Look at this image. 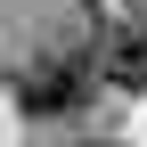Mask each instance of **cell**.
I'll return each instance as SVG.
<instances>
[{
    "label": "cell",
    "instance_id": "6da1fadb",
    "mask_svg": "<svg viewBox=\"0 0 147 147\" xmlns=\"http://www.w3.org/2000/svg\"><path fill=\"white\" fill-rule=\"evenodd\" d=\"M106 41V33H98ZM98 41H82V49H49V57H33L25 74H16V106H25V115H65L74 98H82V82L90 74H98Z\"/></svg>",
    "mask_w": 147,
    "mask_h": 147
},
{
    "label": "cell",
    "instance_id": "7a4b0ae2",
    "mask_svg": "<svg viewBox=\"0 0 147 147\" xmlns=\"http://www.w3.org/2000/svg\"><path fill=\"white\" fill-rule=\"evenodd\" d=\"M98 74L115 90H147V25H115L98 41Z\"/></svg>",
    "mask_w": 147,
    "mask_h": 147
},
{
    "label": "cell",
    "instance_id": "3957f363",
    "mask_svg": "<svg viewBox=\"0 0 147 147\" xmlns=\"http://www.w3.org/2000/svg\"><path fill=\"white\" fill-rule=\"evenodd\" d=\"M90 147H115V139H90Z\"/></svg>",
    "mask_w": 147,
    "mask_h": 147
}]
</instances>
